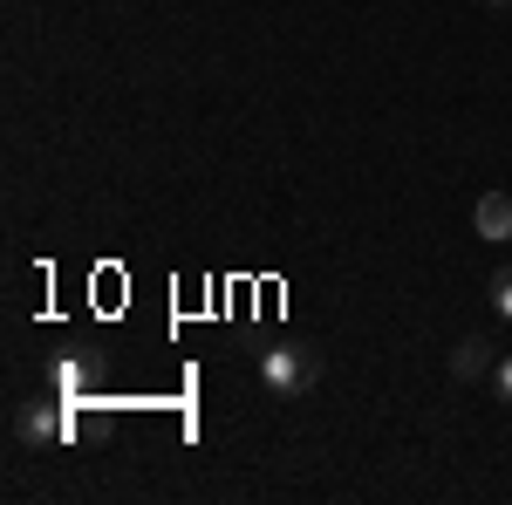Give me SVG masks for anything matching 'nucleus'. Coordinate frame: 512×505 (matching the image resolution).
<instances>
[{"label": "nucleus", "instance_id": "f257e3e1", "mask_svg": "<svg viewBox=\"0 0 512 505\" xmlns=\"http://www.w3.org/2000/svg\"><path fill=\"white\" fill-rule=\"evenodd\" d=\"M260 383L274 396H301L321 383V355L315 349H260Z\"/></svg>", "mask_w": 512, "mask_h": 505}, {"label": "nucleus", "instance_id": "f03ea898", "mask_svg": "<svg viewBox=\"0 0 512 505\" xmlns=\"http://www.w3.org/2000/svg\"><path fill=\"white\" fill-rule=\"evenodd\" d=\"M472 233L478 239H512V192H485L472 205Z\"/></svg>", "mask_w": 512, "mask_h": 505}, {"label": "nucleus", "instance_id": "7ed1b4c3", "mask_svg": "<svg viewBox=\"0 0 512 505\" xmlns=\"http://www.w3.org/2000/svg\"><path fill=\"white\" fill-rule=\"evenodd\" d=\"M485 369H492V342H485V335H465V342L451 349V376H458V383H478Z\"/></svg>", "mask_w": 512, "mask_h": 505}, {"label": "nucleus", "instance_id": "20e7f679", "mask_svg": "<svg viewBox=\"0 0 512 505\" xmlns=\"http://www.w3.org/2000/svg\"><path fill=\"white\" fill-rule=\"evenodd\" d=\"M14 430H21V444H55V437H62V417H55V410H21Z\"/></svg>", "mask_w": 512, "mask_h": 505}, {"label": "nucleus", "instance_id": "39448f33", "mask_svg": "<svg viewBox=\"0 0 512 505\" xmlns=\"http://www.w3.org/2000/svg\"><path fill=\"white\" fill-rule=\"evenodd\" d=\"M492 308H499V321H512V267L492 273Z\"/></svg>", "mask_w": 512, "mask_h": 505}, {"label": "nucleus", "instance_id": "423d86ee", "mask_svg": "<svg viewBox=\"0 0 512 505\" xmlns=\"http://www.w3.org/2000/svg\"><path fill=\"white\" fill-rule=\"evenodd\" d=\"M492 383H499V403H512V355H499V369H492Z\"/></svg>", "mask_w": 512, "mask_h": 505}, {"label": "nucleus", "instance_id": "0eeeda50", "mask_svg": "<svg viewBox=\"0 0 512 505\" xmlns=\"http://www.w3.org/2000/svg\"><path fill=\"white\" fill-rule=\"evenodd\" d=\"M485 7H499V14H506V7H512V0H485Z\"/></svg>", "mask_w": 512, "mask_h": 505}]
</instances>
